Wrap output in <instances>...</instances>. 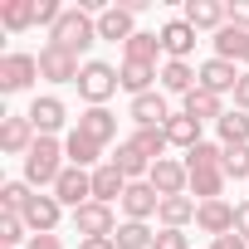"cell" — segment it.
I'll return each instance as SVG.
<instances>
[{
	"label": "cell",
	"mask_w": 249,
	"mask_h": 249,
	"mask_svg": "<svg viewBox=\"0 0 249 249\" xmlns=\"http://www.w3.org/2000/svg\"><path fill=\"white\" fill-rule=\"evenodd\" d=\"M64 166H69L64 142H59V137H39V142L30 147V157H25V181H30V186H49V191H54V181L64 176Z\"/></svg>",
	"instance_id": "cell-1"
},
{
	"label": "cell",
	"mask_w": 249,
	"mask_h": 249,
	"mask_svg": "<svg viewBox=\"0 0 249 249\" xmlns=\"http://www.w3.org/2000/svg\"><path fill=\"white\" fill-rule=\"evenodd\" d=\"M49 44H59V49H69V54H83V49L98 44V20H93L83 5H73V10H64V20L49 30Z\"/></svg>",
	"instance_id": "cell-2"
},
{
	"label": "cell",
	"mask_w": 249,
	"mask_h": 249,
	"mask_svg": "<svg viewBox=\"0 0 249 249\" xmlns=\"http://www.w3.org/2000/svg\"><path fill=\"white\" fill-rule=\"evenodd\" d=\"M122 88V78H117V69L112 64H103V59H88L83 64V73H78V98L88 103V107H107V98Z\"/></svg>",
	"instance_id": "cell-3"
},
{
	"label": "cell",
	"mask_w": 249,
	"mask_h": 249,
	"mask_svg": "<svg viewBox=\"0 0 249 249\" xmlns=\"http://www.w3.org/2000/svg\"><path fill=\"white\" fill-rule=\"evenodd\" d=\"M59 205H69V210H83L88 200H93V171H83V166H64V176L54 181V191H49Z\"/></svg>",
	"instance_id": "cell-4"
},
{
	"label": "cell",
	"mask_w": 249,
	"mask_h": 249,
	"mask_svg": "<svg viewBox=\"0 0 249 249\" xmlns=\"http://www.w3.org/2000/svg\"><path fill=\"white\" fill-rule=\"evenodd\" d=\"M39 78V54H5L0 59V93H25Z\"/></svg>",
	"instance_id": "cell-5"
},
{
	"label": "cell",
	"mask_w": 249,
	"mask_h": 249,
	"mask_svg": "<svg viewBox=\"0 0 249 249\" xmlns=\"http://www.w3.org/2000/svg\"><path fill=\"white\" fill-rule=\"evenodd\" d=\"M73 230H78L83 239H112V234H117V215H112V205L88 200L83 210H73Z\"/></svg>",
	"instance_id": "cell-6"
},
{
	"label": "cell",
	"mask_w": 249,
	"mask_h": 249,
	"mask_svg": "<svg viewBox=\"0 0 249 249\" xmlns=\"http://www.w3.org/2000/svg\"><path fill=\"white\" fill-rule=\"evenodd\" d=\"M78 73H83L78 54H69L59 44H44L39 49V78H49V83H78Z\"/></svg>",
	"instance_id": "cell-7"
},
{
	"label": "cell",
	"mask_w": 249,
	"mask_h": 249,
	"mask_svg": "<svg viewBox=\"0 0 249 249\" xmlns=\"http://www.w3.org/2000/svg\"><path fill=\"white\" fill-rule=\"evenodd\" d=\"M152 191L166 200V196H191V171H186V161H176V157H161L157 166H152Z\"/></svg>",
	"instance_id": "cell-8"
},
{
	"label": "cell",
	"mask_w": 249,
	"mask_h": 249,
	"mask_svg": "<svg viewBox=\"0 0 249 249\" xmlns=\"http://www.w3.org/2000/svg\"><path fill=\"white\" fill-rule=\"evenodd\" d=\"M35 142H39V132H35V122H30L25 112L0 122V152H5V157H30Z\"/></svg>",
	"instance_id": "cell-9"
},
{
	"label": "cell",
	"mask_w": 249,
	"mask_h": 249,
	"mask_svg": "<svg viewBox=\"0 0 249 249\" xmlns=\"http://www.w3.org/2000/svg\"><path fill=\"white\" fill-rule=\"evenodd\" d=\"M137 35V10L132 5H107L98 15V39H112V44H127Z\"/></svg>",
	"instance_id": "cell-10"
},
{
	"label": "cell",
	"mask_w": 249,
	"mask_h": 249,
	"mask_svg": "<svg viewBox=\"0 0 249 249\" xmlns=\"http://www.w3.org/2000/svg\"><path fill=\"white\" fill-rule=\"evenodd\" d=\"M181 20L200 35V30H225L230 25V5H220V0H186V10H181Z\"/></svg>",
	"instance_id": "cell-11"
},
{
	"label": "cell",
	"mask_w": 249,
	"mask_h": 249,
	"mask_svg": "<svg viewBox=\"0 0 249 249\" xmlns=\"http://www.w3.org/2000/svg\"><path fill=\"white\" fill-rule=\"evenodd\" d=\"M117 205H122V215H127V220H142V225H147V220L161 210V196L152 191V181H132L127 191H122Z\"/></svg>",
	"instance_id": "cell-12"
},
{
	"label": "cell",
	"mask_w": 249,
	"mask_h": 249,
	"mask_svg": "<svg viewBox=\"0 0 249 249\" xmlns=\"http://www.w3.org/2000/svg\"><path fill=\"white\" fill-rule=\"evenodd\" d=\"M59 220H64V205H59L54 196H39V191H35V200L25 205V225H30V234H54Z\"/></svg>",
	"instance_id": "cell-13"
},
{
	"label": "cell",
	"mask_w": 249,
	"mask_h": 249,
	"mask_svg": "<svg viewBox=\"0 0 249 249\" xmlns=\"http://www.w3.org/2000/svg\"><path fill=\"white\" fill-rule=\"evenodd\" d=\"M196 230H205L210 239L234 234V205H230V200H200V210H196Z\"/></svg>",
	"instance_id": "cell-14"
},
{
	"label": "cell",
	"mask_w": 249,
	"mask_h": 249,
	"mask_svg": "<svg viewBox=\"0 0 249 249\" xmlns=\"http://www.w3.org/2000/svg\"><path fill=\"white\" fill-rule=\"evenodd\" d=\"M137 127H166L171 122V103H166V93L157 88V93H142V98H132V112H127Z\"/></svg>",
	"instance_id": "cell-15"
},
{
	"label": "cell",
	"mask_w": 249,
	"mask_h": 249,
	"mask_svg": "<svg viewBox=\"0 0 249 249\" xmlns=\"http://www.w3.org/2000/svg\"><path fill=\"white\" fill-rule=\"evenodd\" d=\"M25 117L35 122V132H39V137H54V132L64 127V122H69V112H64V103H59L54 93H44V98H35Z\"/></svg>",
	"instance_id": "cell-16"
},
{
	"label": "cell",
	"mask_w": 249,
	"mask_h": 249,
	"mask_svg": "<svg viewBox=\"0 0 249 249\" xmlns=\"http://www.w3.org/2000/svg\"><path fill=\"white\" fill-rule=\"evenodd\" d=\"M157 35H161V49H166V59H186V64H191V54H196V30H191L186 20H166Z\"/></svg>",
	"instance_id": "cell-17"
},
{
	"label": "cell",
	"mask_w": 249,
	"mask_h": 249,
	"mask_svg": "<svg viewBox=\"0 0 249 249\" xmlns=\"http://www.w3.org/2000/svg\"><path fill=\"white\" fill-rule=\"evenodd\" d=\"M234 83H239V69H234L230 59H205V64H200V88H205V93L225 98V93H234Z\"/></svg>",
	"instance_id": "cell-18"
},
{
	"label": "cell",
	"mask_w": 249,
	"mask_h": 249,
	"mask_svg": "<svg viewBox=\"0 0 249 249\" xmlns=\"http://www.w3.org/2000/svg\"><path fill=\"white\" fill-rule=\"evenodd\" d=\"M117 78H122V88H127L132 98H142V93H157L152 83L161 78V69H157V64H142V59H122Z\"/></svg>",
	"instance_id": "cell-19"
},
{
	"label": "cell",
	"mask_w": 249,
	"mask_h": 249,
	"mask_svg": "<svg viewBox=\"0 0 249 249\" xmlns=\"http://www.w3.org/2000/svg\"><path fill=\"white\" fill-rule=\"evenodd\" d=\"M64 157H69V166H83V171H98V166H103V147H98L93 137H83L78 127L64 137Z\"/></svg>",
	"instance_id": "cell-20"
},
{
	"label": "cell",
	"mask_w": 249,
	"mask_h": 249,
	"mask_svg": "<svg viewBox=\"0 0 249 249\" xmlns=\"http://www.w3.org/2000/svg\"><path fill=\"white\" fill-rule=\"evenodd\" d=\"M78 132L93 137L98 147H107V142L117 137V117H112L107 107H83V112H78Z\"/></svg>",
	"instance_id": "cell-21"
},
{
	"label": "cell",
	"mask_w": 249,
	"mask_h": 249,
	"mask_svg": "<svg viewBox=\"0 0 249 249\" xmlns=\"http://www.w3.org/2000/svg\"><path fill=\"white\" fill-rule=\"evenodd\" d=\"M191 88H200V69H191L186 59H166L161 64V93H191Z\"/></svg>",
	"instance_id": "cell-22"
},
{
	"label": "cell",
	"mask_w": 249,
	"mask_h": 249,
	"mask_svg": "<svg viewBox=\"0 0 249 249\" xmlns=\"http://www.w3.org/2000/svg\"><path fill=\"white\" fill-rule=\"evenodd\" d=\"M196 210H200L196 196H166L161 210H157V220H161V230H186V225L196 220Z\"/></svg>",
	"instance_id": "cell-23"
},
{
	"label": "cell",
	"mask_w": 249,
	"mask_h": 249,
	"mask_svg": "<svg viewBox=\"0 0 249 249\" xmlns=\"http://www.w3.org/2000/svg\"><path fill=\"white\" fill-rule=\"evenodd\" d=\"M132 181L122 176L112 161H103L98 171H93V200H103V205H112V200H122V191H127Z\"/></svg>",
	"instance_id": "cell-24"
},
{
	"label": "cell",
	"mask_w": 249,
	"mask_h": 249,
	"mask_svg": "<svg viewBox=\"0 0 249 249\" xmlns=\"http://www.w3.org/2000/svg\"><path fill=\"white\" fill-rule=\"evenodd\" d=\"M181 112L196 117V122H220V117H225V103H220L215 93H205V88H191V93L181 98Z\"/></svg>",
	"instance_id": "cell-25"
},
{
	"label": "cell",
	"mask_w": 249,
	"mask_h": 249,
	"mask_svg": "<svg viewBox=\"0 0 249 249\" xmlns=\"http://www.w3.org/2000/svg\"><path fill=\"white\" fill-rule=\"evenodd\" d=\"M107 161H112L122 176H127V181H147V176H152V161H147V157H142L132 142H117V152H112Z\"/></svg>",
	"instance_id": "cell-26"
},
{
	"label": "cell",
	"mask_w": 249,
	"mask_h": 249,
	"mask_svg": "<svg viewBox=\"0 0 249 249\" xmlns=\"http://www.w3.org/2000/svg\"><path fill=\"white\" fill-rule=\"evenodd\" d=\"M166 142H171V147H181V152L200 147V142H205V137H200V122H196V117H186V112H171V122H166Z\"/></svg>",
	"instance_id": "cell-27"
},
{
	"label": "cell",
	"mask_w": 249,
	"mask_h": 249,
	"mask_svg": "<svg viewBox=\"0 0 249 249\" xmlns=\"http://www.w3.org/2000/svg\"><path fill=\"white\" fill-rule=\"evenodd\" d=\"M0 25L10 35H25L35 25V0H0Z\"/></svg>",
	"instance_id": "cell-28"
},
{
	"label": "cell",
	"mask_w": 249,
	"mask_h": 249,
	"mask_svg": "<svg viewBox=\"0 0 249 249\" xmlns=\"http://www.w3.org/2000/svg\"><path fill=\"white\" fill-rule=\"evenodd\" d=\"M127 142H132V147H137V152H142L152 166H157V161L166 157V147H171V142H166V127H137Z\"/></svg>",
	"instance_id": "cell-29"
},
{
	"label": "cell",
	"mask_w": 249,
	"mask_h": 249,
	"mask_svg": "<svg viewBox=\"0 0 249 249\" xmlns=\"http://www.w3.org/2000/svg\"><path fill=\"white\" fill-rule=\"evenodd\" d=\"M225 166H215V171H191V196L196 200H225Z\"/></svg>",
	"instance_id": "cell-30"
},
{
	"label": "cell",
	"mask_w": 249,
	"mask_h": 249,
	"mask_svg": "<svg viewBox=\"0 0 249 249\" xmlns=\"http://www.w3.org/2000/svg\"><path fill=\"white\" fill-rule=\"evenodd\" d=\"M215 127H220V147H249V112H225L220 122H215Z\"/></svg>",
	"instance_id": "cell-31"
},
{
	"label": "cell",
	"mask_w": 249,
	"mask_h": 249,
	"mask_svg": "<svg viewBox=\"0 0 249 249\" xmlns=\"http://www.w3.org/2000/svg\"><path fill=\"white\" fill-rule=\"evenodd\" d=\"M122 54H127V59H142V64H157V54H166V49H161V35H157V30H137L127 44H122Z\"/></svg>",
	"instance_id": "cell-32"
},
{
	"label": "cell",
	"mask_w": 249,
	"mask_h": 249,
	"mask_svg": "<svg viewBox=\"0 0 249 249\" xmlns=\"http://www.w3.org/2000/svg\"><path fill=\"white\" fill-rule=\"evenodd\" d=\"M152 239H157V234H152L142 220H122V225H117V234H112V244H117V249H152Z\"/></svg>",
	"instance_id": "cell-33"
},
{
	"label": "cell",
	"mask_w": 249,
	"mask_h": 249,
	"mask_svg": "<svg viewBox=\"0 0 249 249\" xmlns=\"http://www.w3.org/2000/svg\"><path fill=\"white\" fill-rule=\"evenodd\" d=\"M30 200H35L30 181H5V186H0V210H5V215H25Z\"/></svg>",
	"instance_id": "cell-34"
},
{
	"label": "cell",
	"mask_w": 249,
	"mask_h": 249,
	"mask_svg": "<svg viewBox=\"0 0 249 249\" xmlns=\"http://www.w3.org/2000/svg\"><path fill=\"white\" fill-rule=\"evenodd\" d=\"M35 234H30V225H25V215H0V249H15V244H30Z\"/></svg>",
	"instance_id": "cell-35"
},
{
	"label": "cell",
	"mask_w": 249,
	"mask_h": 249,
	"mask_svg": "<svg viewBox=\"0 0 249 249\" xmlns=\"http://www.w3.org/2000/svg\"><path fill=\"white\" fill-rule=\"evenodd\" d=\"M244 35H249V30H234V25H225V30L215 35V59H230V64H239V49H244Z\"/></svg>",
	"instance_id": "cell-36"
},
{
	"label": "cell",
	"mask_w": 249,
	"mask_h": 249,
	"mask_svg": "<svg viewBox=\"0 0 249 249\" xmlns=\"http://www.w3.org/2000/svg\"><path fill=\"white\" fill-rule=\"evenodd\" d=\"M225 176L249 181V147H225Z\"/></svg>",
	"instance_id": "cell-37"
},
{
	"label": "cell",
	"mask_w": 249,
	"mask_h": 249,
	"mask_svg": "<svg viewBox=\"0 0 249 249\" xmlns=\"http://www.w3.org/2000/svg\"><path fill=\"white\" fill-rule=\"evenodd\" d=\"M59 20H64V5H59V0H35V25L54 30Z\"/></svg>",
	"instance_id": "cell-38"
},
{
	"label": "cell",
	"mask_w": 249,
	"mask_h": 249,
	"mask_svg": "<svg viewBox=\"0 0 249 249\" xmlns=\"http://www.w3.org/2000/svg\"><path fill=\"white\" fill-rule=\"evenodd\" d=\"M152 249H191V239H186V230H157Z\"/></svg>",
	"instance_id": "cell-39"
},
{
	"label": "cell",
	"mask_w": 249,
	"mask_h": 249,
	"mask_svg": "<svg viewBox=\"0 0 249 249\" xmlns=\"http://www.w3.org/2000/svg\"><path fill=\"white\" fill-rule=\"evenodd\" d=\"M230 25L234 30H249V0H230Z\"/></svg>",
	"instance_id": "cell-40"
},
{
	"label": "cell",
	"mask_w": 249,
	"mask_h": 249,
	"mask_svg": "<svg viewBox=\"0 0 249 249\" xmlns=\"http://www.w3.org/2000/svg\"><path fill=\"white\" fill-rule=\"evenodd\" d=\"M234 234L249 244V200H239V205H234Z\"/></svg>",
	"instance_id": "cell-41"
},
{
	"label": "cell",
	"mask_w": 249,
	"mask_h": 249,
	"mask_svg": "<svg viewBox=\"0 0 249 249\" xmlns=\"http://www.w3.org/2000/svg\"><path fill=\"white\" fill-rule=\"evenodd\" d=\"M234 107L249 112V73H239V83H234Z\"/></svg>",
	"instance_id": "cell-42"
},
{
	"label": "cell",
	"mask_w": 249,
	"mask_h": 249,
	"mask_svg": "<svg viewBox=\"0 0 249 249\" xmlns=\"http://www.w3.org/2000/svg\"><path fill=\"white\" fill-rule=\"evenodd\" d=\"M25 249H64V239H59V234H35Z\"/></svg>",
	"instance_id": "cell-43"
},
{
	"label": "cell",
	"mask_w": 249,
	"mask_h": 249,
	"mask_svg": "<svg viewBox=\"0 0 249 249\" xmlns=\"http://www.w3.org/2000/svg\"><path fill=\"white\" fill-rule=\"evenodd\" d=\"M210 249H249L239 234H220V239H210Z\"/></svg>",
	"instance_id": "cell-44"
},
{
	"label": "cell",
	"mask_w": 249,
	"mask_h": 249,
	"mask_svg": "<svg viewBox=\"0 0 249 249\" xmlns=\"http://www.w3.org/2000/svg\"><path fill=\"white\" fill-rule=\"evenodd\" d=\"M78 249H117L112 239H78Z\"/></svg>",
	"instance_id": "cell-45"
},
{
	"label": "cell",
	"mask_w": 249,
	"mask_h": 249,
	"mask_svg": "<svg viewBox=\"0 0 249 249\" xmlns=\"http://www.w3.org/2000/svg\"><path fill=\"white\" fill-rule=\"evenodd\" d=\"M239 64H244V73H249V35H244V49H239Z\"/></svg>",
	"instance_id": "cell-46"
}]
</instances>
